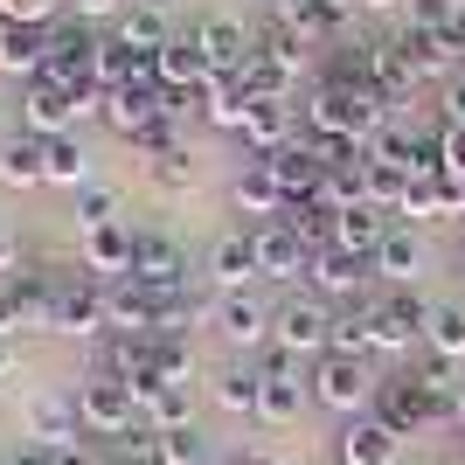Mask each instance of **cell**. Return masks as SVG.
I'll return each mask as SVG.
<instances>
[{
    "instance_id": "obj_1",
    "label": "cell",
    "mask_w": 465,
    "mask_h": 465,
    "mask_svg": "<svg viewBox=\"0 0 465 465\" xmlns=\"http://www.w3.org/2000/svg\"><path fill=\"white\" fill-rule=\"evenodd\" d=\"M306 389H312V403H327L333 417L348 424V417H369V410H375L382 375H375L361 354H320V361H312V375H306Z\"/></svg>"
},
{
    "instance_id": "obj_2",
    "label": "cell",
    "mask_w": 465,
    "mask_h": 465,
    "mask_svg": "<svg viewBox=\"0 0 465 465\" xmlns=\"http://www.w3.org/2000/svg\"><path fill=\"white\" fill-rule=\"evenodd\" d=\"M272 333H278V348H285V354L320 361V354L333 348V306L320 299V292H299V299H285V306L272 312Z\"/></svg>"
},
{
    "instance_id": "obj_3",
    "label": "cell",
    "mask_w": 465,
    "mask_h": 465,
    "mask_svg": "<svg viewBox=\"0 0 465 465\" xmlns=\"http://www.w3.org/2000/svg\"><path fill=\"white\" fill-rule=\"evenodd\" d=\"M70 396H77V417H84V430H91V438H125V430L139 424L133 389L118 382V375H104V369H91Z\"/></svg>"
},
{
    "instance_id": "obj_4",
    "label": "cell",
    "mask_w": 465,
    "mask_h": 465,
    "mask_svg": "<svg viewBox=\"0 0 465 465\" xmlns=\"http://www.w3.org/2000/svg\"><path fill=\"white\" fill-rule=\"evenodd\" d=\"M257 375H264V389H257V424H264V430H292V424H299V410H306V396H312L306 375H299V354L278 348Z\"/></svg>"
},
{
    "instance_id": "obj_5",
    "label": "cell",
    "mask_w": 465,
    "mask_h": 465,
    "mask_svg": "<svg viewBox=\"0 0 465 465\" xmlns=\"http://www.w3.org/2000/svg\"><path fill=\"white\" fill-rule=\"evenodd\" d=\"M361 312H369V354H410L424 341V320H430V306L410 299V292H389V299H375Z\"/></svg>"
},
{
    "instance_id": "obj_6",
    "label": "cell",
    "mask_w": 465,
    "mask_h": 465,
    "mask_svg": "<svg viewBox=\"0 0 465 465\" xmlns=\"http://www.w3.org/2000/svg\"><path fill=\"white\" fill-rule=\"evenodd\" d=\"M49 333H63V341H97V333H112V320H104V278L77 272L70 285H56V320H49Z\"/></svg>"
},
{
    "instance_id": "obj_7",
    "label": "cell",
    "mask_w": 465,
    "mask_h": 465,
    "mask_svg": "<svg viewBox=\"0 0 465 465\" xmlns=\"http://www.w3.org/2000/svg\"><path fill=\"white\" fill-rule=\"evenodd\" d=\"M153 77H160V91H181V97H209V84H215V63H209V49H202V35L194 28H181L167 49L153 56Z\"/></svg>"
},
{
    "instance_id": "obj_8",
    "label": "cell",
    "mask_w": 465,
    "mask_h": 465,
    "mask_svg": "<svg viewBox=\"0 0 465 465\" xmlns=\"http://www.w3.org/2000/svg\"><path fill=\"white\" fill-rule=\"evenodd\" d=\"M146 292H181L188 285V251H181L167 230H133V272Z\"/></svg>"
},
{
    "instance_id": "obj_9",
    "label": "cell",
    "mask_w": 465,
    "mask_h": 465,
    "mask_svg": "<svg viewBox=\"0 0 465 465\" xmlns=\"http://www.w3.org/2000/svg\"><path fill=\"white\" fill-rule=\"evenodd\" d=\"M104 320H112V333H125V341H160V306L139 278H112V285H104Z\"/></svg>"
},
{
    "instance_id": "obj_10",
    "label": "cell",
    "mask_w": 465,
    "mask_h": 465,
    "mask_svg": "<svg viewBox=\"0 0 465 465\" xmlns=\"http://www.w3.org/2000/svg\"><path fill=\"white\" fill-rule=\"evenodd\" d=\"M375 417H382L396 438H417L424 424H445V417H438V403H430V396L410 382V375H389V382L375 389Z\"/></svg>"
},
{
    "instance_id": "obj_11",
    "label": "cell",
    "mask_w": 465,
    "mask_h": 465,
    "mask_svg": "<svg viewBox=\"0 0 465 465\" xmlns=\"http://www.w3.org/2000/svg\"><path fill=\"white\" fill-rule=\"evenodd\" d=\"M333 451H341V465H403V438H396L375 410H369V417H348Z\"/></svg>"
},
{
    "instance_id": "obj_12",
    "label": "cell",
    "mask_w": 465,
    "mask_h": 465,
    "mask_svg": "<svg viewBox=\"0 0 465 465\" xmlns=\"http://www.w3.org/2000/svg\"><path fill=\"white\" fill-rule=\"evenodd\" d=\"M160 104H167L160 77H146V84H125V91H104V125H112L118 139H139V133H146V125L160 118Z\"/></svg>"
},
{
    "instance_id": "obj_13",
    "label": "cell",
    "mask_w": 465,
    "mask_h": 465,
    "mask_svg": "<svg viewBox=\"0 0 465 465\" xmlns=\"http://www.w3.org/2000/svg\"><path fill=\"white\" fill-rule=\"evenodd\" d=\"M369 272H375L369 257H354V251H341V243H333V251H320V257L306 264V292H320V299L333 306V299H354V292L369 285Z\"/></svg>"
},
{
    "instance_id": "obj_14",
    "label": "cell",
    "mask_w": 465,
    "mask_h": 465,
    "mask_svg": "<svg viewBox=\"0 0 465 465\" xmlns=\"http://www.w3.org/2000/svg\"><path fill=\"white\" fill-rule=\"evenodd\" d=\"M49 70V28H28V21H0V77L35 84Z\"/></svg>"
},
{
    "instance_id": "obj_15",
    "label": "cell",
    "mask_w": 465,
    "mask_h": 465,
    "mask_svg": "<svg viewBox=\"0 0 465 465\" xmlns=\"http://www.w3.org/2000/svg\"><path fill=\"white\" fill-rule=\"evenodd\" d=\"M257 167L278 181V194H285V202H312V188L327 181V167H320V153H312L306 139H292L285 153H264Z\"/></svg>"
},
{
    "instance_id": "obj_16",
    "label": "cell",
    "mask_w": 465,
    "mask_h": 465,
    "mask_svg": "<svg viewBox=\"0 0 465 465\" xmlns=\"http://www.w3.org/2000/svg\"><path fill=\"white\" fill-rule=\"evenodd\" d=\"M209 320H215V333L230 341V348H257L264 333H272V312L257 306L251 292H215V306H209Z\"/></svg>"
},
{
    "instance_id": "obj_17",
    "label": "cell",
    "mask_w": 465,
    "mask_h": 465,
    "mask_svg": "<svg viewBox=\"0 0 465 465\" xmlns=\"http://www.w3.org/2000/svg\"><path fill=\"white\" fill-rule=\"evenodd\" d=\"M251 236H257V272H264V278H285V285H292V278H306L312 251L285 230V223H257Z\"/></svg>"
},
{
    "instance_id": "obj_18",
    "label": "cell",
    "mask_w": 465,
    "mask_h": 465,
    "mask_svg": "<svg viewBox=\"0 0 465 465\" xmlns=\"http://www.w3.org/2000/svg\"><path fill=\"white\" fill-rule=\"evenodd\" d=\"M28 438H35V445H49V451L77 445V438H84L77 396H35V403H28Z\"/></svg>"
},
{
    "instance_id": "obj_19",
    "label": "cell",
    "mask_w": 465,
    "mask_h": 465,
    "mask_svg": "<svg viewBox=\"0 0 465 465\" xmlns=\"http://www.w3.org/2000/svg\"><path fill=\"white\" fill-rule=\"evenodd\" d=\"M251 278H264V272H257V236H251V230L223 236V243L209 251V285H215V292H243Z\"/></svg>"
},
{
    "instance_id": "obj_20",
    "label": "cell",
    "mask_w": 465,
    "mask_h": 465,
    "mask_svg": "<svg viewBox=\"0 0 465 465\" xmlns=\"http://www.w3.org/2000/svg\"><path fill=\"white\" fill-rule=\"evenodd\" d=\"M194 35H202V49H209L215 77H236V70L251 63V49H257V42L243 35V21H230V15H209V21H194Z\"/></svg>"
},
{
    "instance_id": "obj_21",
    "label": "cell",
    "mask_w": 465,
    "mask_h": 465,
    "mask_svg": "<svg viewBox=\"0 0 465 465\" xmlns=\"http://www.w3.org/2000/svg\"><path fill=\"white\" fill-rule=\"evenodd\" d=\"M118 42H133L139 56H160V49H167V42L181 35L174 21H167V7H160V0H133V7H125V15H118V28H112Z\"/></svg>"
},
{
    "instance_id": "obj_22",
    "label": "cell",
    "mask_w": 465,
    "mask_h": 465,
    "mask_svg": "<svg viewBox=\"0 0 465 465\" xmlns=\"http://www.w3.org/2000/svg\"><path fill=\"white\" fill-rule=\"evenodd\" d=\"M369 84H375V91L389 97V104H403V97L417 91L424 77H417V63L403 56V42L389 35V42H369Z\"/></svg>"
},
{
    "instance_id": "obj_23",
    "label": "cell",
    "mask_w": 465,
    "mask_h": 465,
    "mask_svg": "<svg viewBox=\"0 0 465 465\" xmlns=\"http://www.w3.org/2000/svg\"><path fill=\"white\" fill-rule=\"evenodd\" d=\"M396 215H410V223H451V215H465V188L459 181H410V194H403V209Z\"/></svg>"
},
{
    "instance_id": "obj_24",
    "label": "cell",
    "mask_w": 465,
    "mask_h": 465,
    "mask_svg": "<svg viewBox=\"0 0 465 465\" xmlns=\"http://www.w3.org/2000/svg\"><path fill=\"white\" fill-rule=\"evenodd\" d=\"M369 264H375V278H389V285H417V278H424V236L417 230H389L382 251H375Z\"/></svg>"
},
{
    "instance_id": "obj_25",
    "label": "cell",
    "mask_w": 465,
    "mask_h": 465,
    "mask_svg": "<svg viewBox=\"0 0 465 465\" xmlns=\"http://www.w3.org/2000/svg\"><path fill=\"white\" fill-rule=\"evenodd\" d=\"M292 139H299L292 104H251V118H243V146H251L257 160H264V153H285Z\"/></svg>"
},
{
    "instance_id": "obj_26",
    "label": "cell",
    "mask_w": 465,
    "mask_h": 465,
    "mask_svg": "<svg viewBox=\"0 0 465 465\" xmlns=\"http://www.w3.org/2000/svg\"><path fill=\"white\" fill-rule=\"evenodd\" d=\"M424 354H438V361L465 369V299L430 306V320H424Z\"/></svg>"
},
{
    "instance_id": "obj_27",
    "label": "cell",
    "mask_w": 465,
    "mask_h": 465,
    "mask_svg": "<svg viewBox=\"0 0 465 465\" xmlns=\"http://www.w3.org/2000/svg\"><path fill=\"white\" fill-rule=\"evenodd\" d=\"M382 236H389V223H382V209H375V202H354V209L333 215V243H341V251H354V257H375V251H382Z\"/></svg>"
},
{
    "instance_id": "obj_28",
    "label": "cell",
    "mask_w": 465,
    "mask_h": 465,
    "mask_svg": "<svg viewBox=\"0 0 465 465\" xmlns=\"http://www.w3.org/2000/svg\"><path fill=\"white\" fill-rule=\"evenodd\" d=\"M84 272L91 278H104V285H112V278H125L133 272V230H91L84 236Z\"/></svg>"
},
{
    "instance_id": "obj_29",
    "label": "cell",
    "mask_w": 465,
    "mask_h": 465,
    "mask_svg": "<svg viewBox=\"0 0 465 465\" xmlns=\"http://www.w3.org/2000/svg\"><path fill=\"white\" fill-rule=\"evenodd\" d=\"M230 202H236V215H257V223H278V215H285V194H278V181L264 174L257 160L243 167V174H236Z\"/></svg>"
},
{
    "instance_id": "obj_30",
    "label": "cell",
    "mask_w": 465,
    "mask_h": 465,
    "mask_svg": "<svg viewBox=\"0 0 465 465\" xmlns=\"http://www.w3.org/2000/svg\"><path fill=\"white\" fill-rule=\"evenodd\" d=\"M49 167H42V139L35 133H15L0 146V188H42Z\"/></svg>"
},
{
    "instance_id": "obj_31",
    "label": "cell",
    "mask_w": 465,
    "mask_h": 465,
    "mask_svg": "<svg viewBox=\"0 0 465 465\" xmlns=\"http://www.w3.org/2000/svg\"><path fill=\"white\" fill-rule=\"evenodd\" d=\"M42 167H49V181L56 188H91V160H84V146H77V133H56V139H42Z\"/></svg>"
},
{
    "instance_id": "obj_32",
    "label": "cell",
    "mask_w": 465,
    "mask_h": 465,
    "mask_svg": "<svg viewBox=\"0 0 465 465\" xmlns=\"http://www.w3.org/2000/svg\"><path fill=\"white\" fill-rule=\"evenodd\" d=\"M202 118H209L215 133H243V118H251V97L236 91V77H215L209 97H202Z\"/></svg>"
},
{
    "instance_id": "obj_33",
    "label": "cell",
    "mask_w": 465,
    "mask_h": 465,
    "mask_svg": "<svg viewBox=\"0 0 465 465\" xmlns=\"http://www.w3.org/2000/svg\"><path fill=\"white\" fill-rule=\"evenodd\" d=\"M209 389H215V410H230V417H257V389H264V375H257V369H223Z\"/></svg>"
},
{
    "instance_id": "obj_34",
    "label": "cell",
    "mask_w": 465,
    "mask_h": 465,
    "mask_svg": "<svg viewBox=\"0 0 465 465\" xmlns=\"http://www.w3.org/2000/svg\"><path fill=\"white\" fill-rule=\"evenodd\" d=\"M278 223H285V230L299 236L312 257L333 251V215H327V209H312V202H285V215H278Z\"/></svg>"
},
{
    "instance_id": "obj_35",
    "label": "cell",
    "mask_w": 465,
    "mask_h": 465,
    "mask_svg": "<svg viewBox=\"0 0 465 465\" xmlns=\"http://www.w3.org/2000/svg\"><path fill=\"white\" fill-rule=\"evenodd\" d=\"M257 56H272L278 70H285V77H299V70H306V56H312V42L299 35V28H264V35H257Z\"/></svg>"
},
{
    "instance_id": "obj_36",
    "label": "cell",
    "mask_w": 465,
    "mask_h": 465,
    "mask_svg": "<svg viewBox=\"0 0 465 465\" xmlns=\"http://www.w3.org/2000/svg\"><path fill=\"white\" fill-rule=\"evenodd\" d=\"M403 194H410V174H403V167H382V160H369V167H361V202H375V209H403Z\"/></svg>"
},
{
    "instance_id": "obj_37",
    "label": "cell",
    "mask_w": 465,
    "mask_h": 465,
    "mask_svg": "<svg viewBox=\"0 0 465 465\" xmlns=\"http://www.w3.org/2000/svg\"><path fill=\"white\" fill-rule=\"evenodd\" d=\"M403 28L451 35V28H465V0H410V21H403Z\"/></svg>"
},
{
    "instance_id": "obj_38",
    "label": "cell",
    "mask_w": 465,
    "mask_h": 465,
    "mask_svg": "<svg viewBox=\"0 0 465 465\" xmlns=\"http://www.w3.org/2000/svg\"><path fill=\"white\" fill-rule=\"evenodd\" d=\"M112 223H118V188H97V181L77 188V230L91 236V230H112Z\"/></svg>"
},
{
    "instance_id": "obj_39",
    "label": "cell",
    "mask_w": 465,
    "mask_h": 465,
    "mask_svg": "<svg viewBox=\"0 0 465 465\" xmlns=\"http://www.w3.org/2000/svg\"><path fill=\"white\" fill-rule=\"evenodd\" d=\"M146 417V430H188L194 424V410H188V389H160L153 403L139 410Z\"/></svg>"
},
{
    "instance_id": "obj_40",
    "label": "cell",
    "mask_w": 465,
    "mask_h": 465,
    "mask_svg": "<svg viewBox=\"0 0 465 465\" xmlns=\"http://www.w3.org/2000/svg\"><path fill=\"white\" fill-rule=\"evenodd\" d=\"M327 354H361V361H375V354H369V312H361V306L333 312V348Z\"/></svg>"
},
{
    "instance_id": "obj_41",
    "label": "cell",
    "mask_w": 465,
    "mask_h": 465,
    "mask_svg": "<svg viewBox=\"0 0 465 465\" xmlns=\"http://www.w3.org/2000/svg\"><path fill=\"white\" fill-rule=\"evenodd\" d=\"M133 153H146V160H167V153H181V118H167V112H160L153 125H146V133L133 139Z\"/></svg>"
},
{
    "instance_id": "obj_42",
    "label": "cell",
    "mask_w": 465,
    "mask_h": 465,
    "mask_svg": "<svg viewBox=\"0 0 465 465\" xmlns=\"http://www.w3.org/2000/svg\"><path fill=\"white\" fill-rule=\"evenodd\" d=\"M63 0H0V21H28V28H56Z\"/></svg>"
},
{
    "instance_id": "obj_43",
    "label": "cell",
    "mask_w": 465,
    "mask_h": 465,
    "mask_svg": "<svg viewBox=\"0 0 465 465\" xmlns=\"http://www.w3.org/2000/svg\"><path fill=\"white\" fill-rule=\"evenodd\" d=\"M153 181L167 194H188L194 188V160H188V146H181V153H167V160H153Z\"/></svg>"
},
{
    "instance_id": "obj_44",
    "label": "cell",
    "mask_w": 465,
    "mask_h": 465,
    "mask_svg": "<svg viewBox=\"0 0 465 465\" xmlns=\"http://www.w3.org/2000/svg\"><path fill=\"white\" fill-rule=\"evenodd\" d=\"M445 181L465 188V125H445Z\"/></svg>"
},
{
    "instance_id": "obj_45",
    "label": "cell",
    "mask_w": 465,
    "mask_h": 465,
    "mask_svg": "<svg viewBox=\"0 0 465 465\" xmlns=\"http://www.w3.org/2000/svg\"><path fill=\"white\" fill-rule=\"evenodd\" d=\"M0 333H7V341L21 333V299H15V278H0Z\"/></svg>"
},
{
    "instance_id": "obj_46",
    "label": "cell",
    "mask_w": 465,
    "mask_h": 465,
    "mask_svg": "<svg viewBox=\"0 0 465 465\" xmlns=\"http://www.w3.org/2000/svg\"><path fill=\"white\" fill-rule=\"evenodd\" d=\"M77 21H104V15H125V0H70Z\"/></svg>"
},
{
    "instance_id": "obj_47",
    "label": "cell",
    "mask_w": 465,
    "mask_h": 465,
    "mask_svg": "<svg viewBox=\"0 0 465 465\" xmlns=\"http://www.w3.org/2000/svg\"><path fill=\"white\" fill-rule=\"evenodd\" d=\"M445 125H465V77L445 84Z\"/></svg>"
},
{
    "instance_id": "obj_48",
    "label": "cell",
    "mask_w": 465,
    "mask_h": 465,
    "mask_svg": "<svg viewBox=\"0 0 465 465\" xmlns=\"http://www.w3.org/2000/svg\"><path fill=\"white\" fill-rule=\"evenodd\" d=\"M0 465H49V445H15Z\"/></svg>"
},
{
    "instance_id": "obj_49",
    "label": "cell",
    "mask_w": 465,
    "mask_h": 465,
    "mask_svg": "<svg viewBox=\"0 0 465 465\" xmlns=\"http://www.w3.org/2000/svg\"><path fill=\"white\" fill-rule=\"evenodd\" d=\"M230 465H278V451H264V445H243V451H230Z\"/></svg>"
},
{
    "instance_id": "obj_50",
    "label": "cell",
    "mask_w": 465,
    "mask_h": 465,
    "mask_svg": "<svg viewBox=\"0 0 465 465\" xmlns=\"http://www.w3.org/2000/svg\"><path fill=\"white\" fill-rule=\"evenodd\" d=\"M49 465H97L84 445H63V451H49Z\"/></svg>"
},
{
    "instance_id": "obj_51",
    "label": "cell",
    "mask_w": 465,
    "mask_h": 465,
    "mask_svg": "<svg viewBox=\"0 0 465 465\" xmlns=\"http://www.w3.org/2000/svg\"><path fill=\"white\" fill-rule=\"evenodd\" d=\"M15 264H21V251H15V236L0 230V278H15Z\"/></svg>"
},
{
    "instance_id": "obj_52",
    "label": "cell",
    "mask_w": 465,
    "mask_h": 465,
    "mask_svg": "<svg viewBox=\"0 0 465 465\" xmlns=\"http://www.w3.org/2000/svg\"><path fill=\"white\" fill-rule=\"evenodd\" d=\"M21 369V354H15V341H7V333H0V382H7V375Z\"/></svg>"
},
{
    "instance_id": "obj_53",
    "label": "cell",
    "mask_w": 465,
    "mask_h": 465,
    "mask_svg": "<svg viewBox=\"0 0 465 465\" xmlns=\"http://www.w3.org/2000/svg\"><path fill=\"white\" fill-rule=\"evenodd\" d=\"M451 424H459V438H465V382H459V396H451Z\"/></svg>"
},
{
    "instance_id": "obj_54",
    "label": "cell",
    "mask_w": 465,
    "mask_h": 465,
    "mask_svg": "<svg viewBox=\"0 0 465 465\" xmlns=\"http://www.w3.org/2000/svg\"><path fill=\"white\" fill-rule=\"evenodd\" d=\"M354 7H361V15H382V7H396V0H354Z\"/></svg>"
},
{
    "instance_id": "obj_55",
    "label": "cell",
    "mask_w": 465,
    "mask_h": 465,
    "mask_svg": "<svg viewBox=\"0 0 465 465\" xmlns=\"http://www.w3.org/2000/svg\"><path fill=\"white\" fill-rule=\"evenodd\" d=\"M209 465H230V459H209Z\"/></svg>"
},
{
    "instance_id": "obj_56",
    "label": "cell",
    "mask_w": 465,
    "mask_h": 465,
    "mask_svg": "<svg viewBox=\"0 0 465 465\" xmlns=\"http://www.w3.org/2000/svg\"><path fill=\"white\" fill-rule=\"evenodd\" d=\"M459 451H465V438H459Z\"/></svg>"
},
{
    "instance_id": "obj_57",
    "label": "cell",
    "mask_w": 465,
    "mask_h": 465,
    "mask_svg": "<svg viewBox=\"0 0 465 465\" xmlns=\"http://www.w3.org/2000/svg\"><path fill=\"white\" fill-rule=\"evenodd\" d=\"M459 257H465V243H459Z\"/></svg>"
}]
</instances>
